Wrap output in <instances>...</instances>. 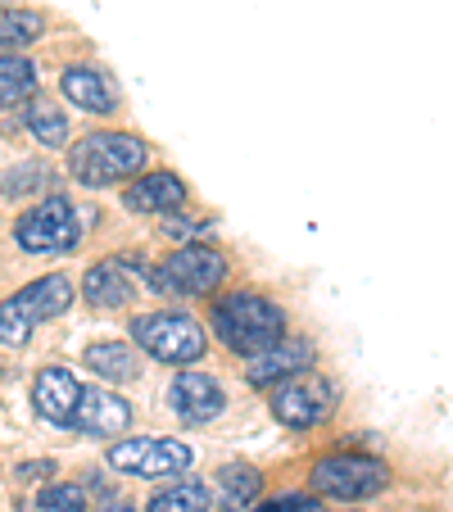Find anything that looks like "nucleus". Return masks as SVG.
<instances>
[{
  "label": "nucleus",
  "instance_id": "1",
  "mask_svg": "<svg viewBox=\"0 0 453 512\" xmlns=\"http://www.w3.org/2000/svg\"><path fill=\"white\" fill-rule=\"evenodd\" d=\"M209 327L218 331V340L236 354H263L268 345H277L281 331H286V313L268 300V295H254V290H232L222 295L209 313Z\"/></svg>",
  "mask_w": 453,
  "mask_h": 512
},
{
  "label": "nucleus",
  "instance_id": "2",
  "mask_svg": "<svg viewBox=\"0 0 453 512\" xmlns=\"http://www.w3.org/2000/svg\"><path fill=\"white\" fill-rule=\"evenodd\" d=\"M68 168L82 186L91 191H105V186L123 182V177H136L145 168V145L127 132H91L73 145L68 155Z\"/></svg>",
  "mask_w": 453,
  "mask_h": 512
},
{
  "label": "nucleus",
  "instance_id": "3",
  "mask_svg": "<svg viewBox=\"0 0 453 512\" xmlns=\"http://www.w3.org/2000/svg\"><path fill=\"white\" fill-rule=\"evenodd\" d=\"M68 304H73V286H68V277L55 272V277L32 281L28 290H19V295H10V300L0 304V340H5V345H28L32 327L59 318Z\"/></svg>",
  "mask_w": 453,
  "mask_h": 512
},
{
  "label": "nucleus",
  "instance_id": "4",
  "mask_svg": "<svg viewBox=\"0 0 453 512\" xmlns=\"http://www.w3.org/2000/svg\"><path fill=\"white\" fill-rule=\"evenodd\" d=\"M155 295H204V290H218L227 277V259L209 245H186V250L168 254L159 268H136Z\"/></svg>",
  "mask_w": 453,
  "mask_h": 512
},
{
  "label": "nucleus",
  "instance_id": "5",
  "mask_svg": "<svg viewBox=\"0 0 453 512\" xmlns=\"http://www.w3.org/2000/svg\"><path fill=\"white\" fill-rule=\"evenodd\" d=\"M14 241L28 254H64L82 241V218L64 195H46L37 209H28L14 227Z\"/></svg>",
  "mask_w": 453,
  "mask_h": 512
},
{
  "label": "nucleus",
  "instance_id": "6",
  "mask_svg": "<svg viewBox=\"0 0 453 512\" xmlns=\"http://www.w3.org/2000/svg\"><path fill=\"white\" fill-rule=\"evenodd\" d=\"M132 340L159 363H195L204 354V327L186 313H145L132 322Z\"/></svg>",
  "mask_w": 453,
  "mask_h": 512
},
{
  "label": "nucleus",
  "instance_id": "7",
  "mask_svg": "<svg viewBox=\"0 0 453 512\" xmlns=\"http://www.w3.org/2000/svg\"><path fill=\"white\" fill-rule=\"evenodd\" d=\"M386 481V463H376L367 454H331L309 476L313 494H327V499H372L386 490Z\"/></svg>",
  "mask_w": 453,
  "mask_h": 512
},
{
  "label": "nucleus",
  "instance_id": "8",
  "mask_svg": "<svg viewBox=\"0 0 453 512\" xmlns=\"http://www.w3.org/2000/svg\"><path fill=\"white\" fill-rule=\"evenodd\" d=\"M272 390V417H277L281 426H295V431H309V426H318L322 417L331 413V404H336V390H331V381L313 377V372H295V377L277 381Z\"/></svg>",
  "mask_w": 453,
  "mask_h": 512
},
{
  "label": "nucleus",
  "instance_id": "9",
  "mask_svg": "<svg viewBox=\"0 0 453 512\" xmlns=\"http://www.w3.org/2000/svg\"><path fill=\"white\" fill-rule=\"evenodd\" d=\"M109 467L123 476H177L191 467V449L182 440H123V445L109 449Z\"/></svg>",
  "mask_w": 453,
  "mask_h": 512
},
{
  "label": "nucleus",
  "instance_id": "10",
  "mask_svg": "<svg viewBox=\"0 0 453 512\" xmlns=\"http://www.w3.org/2000/svg\"><path fill=\"white\" fill-rule=\"evenodd\" d=\"M168 408H173L182 422L200 426V422H213V417L227 408V395H222V386L209 372H182V377L168 386Z\"/></svg>",
  "mask_w": 453,
  "mask_h": 512
},
{
  "label": "nucleus",
  "instance_id": "11",
  "mask_svg": "<svg viewBox=\"0 0 453 512\" xmlns=\"http://www.w3.org/2000/svg\"><path fill=\"white\" fill-rule=\"evenodd\" d=\"M68 426L78 435H96V440L100 435H123L127 426H132V408H127V399H118L114 390H82Z\"/></svg>",
  "mask_w": 453,
  "mask_h": 512
},
{
  "label": "nucleus",
  "instance_id": "12",
  "mask_svg": "<svg viewBox=\"0 0 453 512\" xmlns=\"http://www.w3.org/2000/svg\"><path fill=\"white\" fill-rule=\"evenodd\" d=\"M313 363V345L309 340H277V345H268L263 354H250V363H245V381L259 390L277 386V381L295 377V372H309Z\"/></svg>",
  "mask_w": 453,
  "mask_h": 512
},
{
  "label": "nucleus",
  "instance_id": "13",
  "mask_svg": "<svg viewBox=\"0 0 453 512\" xmlns=\"http://www.w3.org/2000/svg\"><path fill=\"white\" fill-rule=\"evenodd\" d=\"M78 395H82V386L68 368H46V372H37V381H32V404H37V413L55 426H68V417L78 408Z\"/></svg>",
  "mask_w": 453,
  "mask_h": 512
},
{
  "label": "nucleus",
  "instance_id": "14",
  "mask_svg": "<svg viewBox=\"0 0 453 512\" xmlns=\"http://www.w3.org/2000/svg\"><path fill=\"white\" fill-rule=\"evenodd\" d=\"M132 295H136V281L123 259H105V263H96V268H87L82 300H87L91 309H123Z\"/></svg>",
  "mask_w": 453,
  "mask_h": 512
},
{
  "label": "nucleus",
  "instance_id": "15",
  "mask_svg": "<svg viewBox=\"0 0 453 512\" xmlns=\"http://www.w3.org/2000/svg\"><path fill=\"white\" fill-rule=\"evenodd\" d=\"M182 200H186V186L173 173H150L127 186V195H123V204L132 213H173V209H182Z\"/></svg>",
  "mask_w": 453,
  "mask_h": 512
},
{
  "label": "nucleus",
  "instance_id": "16",
  "mask_svg": "<svg viewBox=\"0 0 453 512\" xmlns=\"http://www.w3.org/2000/svg\"><path fill=\"white\" fill-rule=\"evenodd\" d=\"M59 87H64V96L78 109H87V114H114V105H118L114 87L105 82V73H100V68H87V64L68 68Z\"/></svg>",
  "mask_w": 453,
  "mask_h": 512
},
{
  "label": "nucleus",
  "instance_id": "17",
  "mask_svg": "<svg viewBox=\"0 0 453 512\" xmlns=\"http://www.w3.org/2000/svg\"><path fill=\"white\" fill-rule=\"evenodd\" d=\"M87 363L96 377L105 381H132L136 372H141V363H136V354L123 345V340H96V345H87Z\"/></svg>",
  "mask_w": 453,
  "mask_h": 512
},
{
  "label": "nucleus",
  "instance_id": "18",
  "mask_svg": "<svg viewBox=\"0 0 453 512\" xmlns=\"http://www.w3.org/2000/svg\"><path fill=\"white\" fill-rule=\"evenodd\" d=\"M263 481L254 467H222L218 472V508L222 512H245L254 499H259Z\"/></svg>",
  "mask_w": 453,
  "mask_h": 512
},
{
  "label": "nucleus",
  "instance_id": "19",
  "mask_svg": "<svg viewBox=\"0 0 453 512\" xmlns=\"http://www.w3.org/2000/svg\"><path fill=\"white\" fill-rule=\"evenodd\" d=\"M37 91V64L23 55H0V109L19 105Z\"/></svg>",
  "mask_w": 453,
  "mask_h": 512
},
{
  "label": "nucleus",
  "instance_id": "20",
  "mask_svg": "<svg viewBox=\"0 0 453 512\" xmlns=\"http://www.w3.org/2000/svg\"><path fill=\"white\" fill-rule=\"evenodd\" d=\"M209 490L200 481H173L150 499V512H209Z\"/></svg>",
  "mask_w": 453,
  "mask_h": 512
},
{
  "label": "nucleus",
  "instance_id": "21",
  "mask_svg": "<svg viewBox=\"0 0 453 512\" xmlns=\"http://www.w3.org/2000/svg\"><path fill=\"white\" fill-rule=\"evenodd\" d=\"M46 32V19L37 10H10L0 5V46H32Z\"/></svg>",
  "mask_w": 453,
  "mask_h": 512
},
{
  "label": "nucleus",
  "instance_id": "22",
  "mask_svg": "<svg viewBox=\"0 0 453 512\" xmlns=\"http://www.w3.org/2000/svg\"><path fill=\"white\" fill-rule=\"evenodd\" d=\"M28 127L41 145H64L68 141V118L59 114L55 105H46V100H37V105L28 109Z\"/></svg>",
  "mask_w": 453,
  "mask_h": 512
},
{
  "label": "nucleus",
  "instance_id": "23",
  "mask_svg": "<svg viewBox=\"0 0 453 512\" xmlns=\"http://www.w3.org/2000/svg\"><path fill=\"white\" fill-rule=\"evenodd\" d=\"M37 508H46V512H87V490H82V485H68V481H50L46 490H41Z\"/></svg>",
  "mask_w": 453,
  "mask_h": 512
},
{
  "label": "nucleus",
  "instance_id": "24",
  "mask_svg": "<svg viewBox=\"0 0 453 512\" xmlns=\"http://www.w3.org/2000/svg\"><path fill=\"white\" fill-rule=\"evenodd\" d=\"M46 182H50L46 164H19V168H10V173L0 177V191L5 195H32V191H41Z\"/></svg>",
  "mask_w": 453,
  "mask_h": 512
},
{
  "label": "nucleus",
  "instance_id": "25",
  "mask_svg": "<svg viewBox=\"0 0 453 512\" xmlns=\"http://www.w3.org/2000/svg\"><path fill=\"white\" fill-rule=\"evenodd\" d=\"M259 512H318V503H313V499H304V494H286V499H272V503H263Z\"/></svg>",
  "mask_w": 453,
  "mask_h": 512
},
{
  "label": "nucleus",
  "instance_id": "26",
  "mask_svg": "<svg viewBox=\"0 0 453 512\" xmlns=\"http://www.w3.org/2000/svg\"><path fill=\"white\" fill-rule=\"evenodd\" d=\"M55 472V463H19L14 467V481H46Z\"/></svg>",
  "mask_w": 453,
  "mask_h": 512
},
{
  "label": "nucleus",
  "instance_id": "27",
  "mask_svg": "<svg viewBox=\"0 0 453 512\" xmlns=\"http://www.w3.org/2000/svg\"><path fill=\"white\" fill-rule=\"evenodd\" d=\"M164 232L168 236H200L204 223H195V218H164Z\"/></svg>",
  "mask_w": 453,
  "mask_h": 512
},
{
  "label": "nucleus",
  "instance_id": "28",
  "mask_svg": "<svg viewBox=\"0 0 453 512\" xmlns=\"http://www.w3.org/2000/svg\"><path fill=\"white\" fill-rule=\"evenodd\" d=\"M100 512H136V508H127V503H109V508H100Z\"/></svg>",
  "mask_w": 453,
  "mask_h": 512
},
{
  "label": "nucleus",
  "instance_id": "29",
  "mask_svg": "<svg viewBox=\"0 0 453 512\" xmlns=\"http://www.w3.org/2000/svg\"><path fill=\"white\" fill-rule=\"evenodd\" d=\"M23 512H46V508H37V503H23Z\"/></svg>",
  "mask_w": 453,
  "mask_h": 512
}]
</instances>
